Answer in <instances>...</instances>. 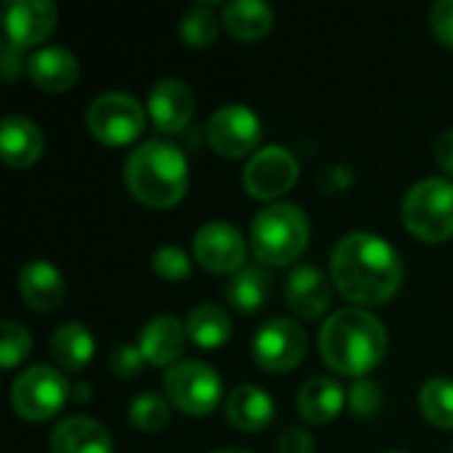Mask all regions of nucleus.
Listing matches in <instances>:
<instances>
[{
	"label": "nucleus",
	"mask_w": 453,
	"mask_h": 453,
	"mask_svg": "<svg viewBox=\"0 0 453 453\" xmlns=\"http://www.w3.org/2000/svg\"><path fill=\"white\" fill-rule=\"evenodd\" d=\"M32 350V340L29 332L16 324V321H3L0 326V364L3 369H13L16 364H21Z\"/></svg>",
	"instance_id": "c756f323"
},
{
	"label": "nucleus",
	"mask_w": 453,
	"mask_h": 453,
	"mask_svg": "<svg viewBox=\"0 0 453 453\" xmlns=\"http://www.w3.org/2000/svg\"><path fill=\"white\" fill-rule=\"evenodd\" d=\"M268 287H271L268 273L257 265H247L231 276L228 287H226V297L236 311L252 313V311L263 308V303L268 297Z\"/></svg>",
	"instance_id": "a878e982"
},
{
	"label": "nucleus",
	"mask_w": 453,
	"mask_h": 453,
	"mask_svg": "<svg viewBox=\"0 0 453 453\" xmlns=\"http://www.w3.org/2000/svg\"><path fill=\"white\" fill-rule=\"evenodd\" d=\"M151 265H154V271H157L162 279H167V281H180V279H186V276L191 273V260H188V255H186L180 247H173V244L159 247V250L154 252Z\"/></svg>",
	"instance_id": "7c9ffc66"
},
{
	"label": "nucleus",
	"mask_w": 453,
	"mask_h": 453,
	"mask_svg": "<svg viewBox=\"0 0 453 453\" xmlns=\"http://www.w3.org/2000/svg\"><path fill=\"white\" fill-rule=\"evenodd\" d=\"M27 72L32 77V82L42 90H50V93H61V90H69L77 77H80V64H77V56L64 48V45H48V48H40L29 56L27 61Z\"/></svg>",
	"instance_id": "2eb2a0df"
},
{
	"label": "nucleus",
	"mask_w": 453,
	"mask_h": 453,
	"mask_svg": "<svg viewBox=\"0 0 453 453\" xmlns=\"http://www.w3.org/2000/svg\"><path fill=\"white\" fill-rule=\"evenodd\" d=\"M53 453H111V435L88 417H69L50 435Z\"/></svg>",
	"instance_id": "4be33fe9"
},
{
	"label": "nucleus",
	"mask_w": 453,
	"mask_h": 453,
	"mask_svg": "<svg viewBox=\"0 0 453 453\" xmlns=\"http://www.w3.org/2000/svg\"><path fill=\"white\" fill-rule=\"evenodd\" d=\"M287 303L303 319H319L332 305L329 279L313 265H297L287 279Z\"/></svg>",
	"instance_id": "dca6fc26"
},
{
	"label": "nucleus",
	"mask_w": 453,
	"mask_h": 453,
	"mask_svg": "<svg viewBox=\"0 0 453 453\" xmlns=\"http://www.w3.org/2000/svg\"><path fill=\"white\" fill-rule=\"evenodd\" d=\"M19 69H21L19 48H16L13 42H5V45H3V61H0V72H3V77L13 80V77L19 74Z\"/></svg>",
	"instance_id": "4c0bfd02"
},
{
	"label": "nucleus",
	"mask_w": 453,
	"mask_h": 453,
	"mask_svg": "<svg viewBox=\"0 0 453 453\" xmlns=\"http://www.w3.org/2000/svg\"><path fill=\"white\" fill-rule=\"evenodd\" d=\"M260 117L244 104L220 106L207 122V141L223 157H244L260 143Z\"/></svg>",
	"instance_id": "9b49d317"
},
{
	"label": "nucleus",
	"mask_w": 453,
	"mask_h": 453,
	"mask_svg": "<svg viewBox=\"0 0 453 453\" xmlns=\"http://www.w3.org/2000/svg\"><path fill=\"white\" fill-rule=\"evenodd\" d=\"M393 453H401V451H393Z\"/></svg>",
	"instance_id": "a19ab883"
},
{
	"label": "nucleus",
	"mask_w": 453,
	"mask_h": 453,
	"mask_svg": "<svg viewBox=\"0 0 453 453\" xmlns=\"http://www.w3.org/2000/svg\"><path fill=\"white\" fill-rule=\"evenodd\" d=\"M194 255L202 268L212 273H239L244 268L247 244L236 226L231 223H204L194 234Z\"/></svg>",
	"instance_id": "f8f14e48"
},
{
	"label": "nucleus",
	"mask_w": 453,
	"mask_h": 453,
	"mask_svg": "<svg viewBox=\"0 0 453 453\" xmlns=\"http://www.w3.org/2000/svg\"><path fill=\"white\" fill-rule=\"evenodd\" d=\"M69 398V385L53 366H29L19 374L11 390L13 409L27 422H42L61 411Z\"/></svg>",
	"instance_id": "6e6552de"
},
{
	"label": "nucleus",
	"mask_w": 453,
	"mask_h": 453,
	"mask_svg": "<svg viewBox=\"0 0 453 453\" xmlns=\"http://www.w3.org/2000/svg\"><path fill=\"white\" fill-rule=\"evenodd\" d=\"M133 427L143 430V433H157L170 422V401L154 393H141L127 411Z\"/></svg>",
	"instance_id": "cd10ccee"
},
{
	"label": "nucleus",
	"mask_w": 453,
	"mask_h": 453,
	"mask_svg": "<svg viewBox=\"0 0 453 453\" xmlns=\"http://www.w3.org/2000/svg\"><path fill=\"white\" fill-rule=\"evenodd\" d=\"M212 453H250V451H242V449H218V451Z\"/></svg>",
	"instance_id": "ea45409f"
},
{
	"label": "nucleus",
	"mask_w": 453,
	"mask_h": 453,
	"mask_svg": "<svg viewBox=\"0 0 453 453\" xmlns=\"http://www.w3.org/2000/svg\"><path fill=\"white\" fill-rule=\"evenodd\" d=\"M345 406V390L332 377H313L297 393V411L311 425H329Z\"/></svg>",
	"instance_id": "412c9836"
},
{
	"label": "nucleus",
	"mask_w": 453,
	"mask_h": 453,
	"mask_svg": "<svg viewBox=\"0 0 453 453\" xmlns=\"http://www.w3.org/2000/svg\"><path fill=\"white\" fill-rule=\"evenodd\" d=\"M186 334L199 348H220L231 337V316L215 303H202L188 313Z\"/></svg>",
	"instance_id": "b1692460"
},
{
	"label": "nucleus",
	"mask_w": 453,
	"mask_h": 453,
	"mask_svg": "<svg viewBox=\"0 0 453 453\" xmlns=\"http://www.w3.org/2000/svg\"><path fill=\"white\" fill-rule=\"evenodd\" d=\"M165 395L175 409L191 417H204L220 403L223 382L204 361H178L165 372Z\"/></svg>",
	"instance_id": "423d86ee"
},
{
	"label": "nucleus",
	"mask_w": 453,
	"mask_h": 453,
	"mask_svg": "<svg viewBox=\"0 0 453 453\" xmlns=\"http://www.w3.org/2000/svg\"><path fill=\"white\" fill-rule=\"evenodd\" d=\"M143 361H146V358H143L141 348L119 345V348L109 356V369L114 372V377H119V380H130V377L141 374Z\"/></svg>",
	"instance_id": "473e14b6"
},
{
	"label": "nucleus",
	"mask_w": 453,
	"mask_h": 453,
	"mask_svg": "<svg viewBox=\"0 0 453 453\" xmlns=\"http://www.w3.org/2000/svg\"><path fill=\"white\" fill-rule=\"evenodd\" d=\"M419 409L435 427L453 430V380H427L419 390Z\"/></svg>",
	"instance_id": "bb28decb"
},
{
	"label": "nucleus",
	"mask_w": 453,
	"mask_h": 453,
	"mask_svg": "<svg viewBox=\"0 0 453 453\" xmlns=\"http://www.w3.org/2000/svg\"><path fill=\"white\" fill-rule=\"evenodd\" d=\"M226 417L236 430H265L273 419V398L257 385H239L226 398Z\"/></svg>",
	"instance_id": "aec40b11"
},
{
	"label": "nucleus",
	"mask_w": 453,
	"mask_h": 453,
	"mask_svg": "<svg viewBox=\"0 0 453 453\" xmlns=\"http://www.w3.org/2000/svg\"><path fill=\"white\" fill-rule=\"evenodd\" d=\"M180 35H183L186 45H191V48L210 45L218 37V19H215L212 8L207 3L188 8L183 13V21H180Z\"/></svg>",
	"instance_id": "c85d7f7f"
},
{
	"label": "nucleus",
	"mask_w": 453,
	"mask_h": 453,
	"mask_svg": "<svg viewBox=\"0 0 453 453\" xmlns=\"http://www.w3.org/2000/svg\"><path fill=\"white\" fill-rule=\"evenodd\" d=\"M406 228L425 242H446L453 236V183L446 178H425L411 186L403 199Z\"/></svg>",
	"instance_id": "39448f33"
},
{
	"label": "nucleus",
	"mask_w": 453,
	"mask_h": 453,
	"mask_svg": "<svg viewBox=\"0 0 453 453\" xmlns=\"http://www.w3.org/2000/svg\"><path fill=\"white\" fill-rule=\"evenodd\" d=\"M19 292L32 311H56L64 303L66 284L56 265L32 260L19 271Z\"/></svg>",
	"instance_id": "a211bd4d"
},
{
	"label": "nucleus",
	"mask_w": 453,
	"mask_h": 453,
	"mask_svg": "<svg viewBox=\"0 0 453 453\" xmlns=\"http://www.w3.org/2000/svg\"><path fill=\"white\" fill-rule=\"evenodd\" d=\"M430 24H433L435 37H438L443 45H451L453 48V0H441V3H435V8H433V13H430Z\"/></svg>",
	"instance_id": "72a5a7b5"
},
{
	"label": "nucleus",
	"mask_w": 453,
	"mask_h": 453,
	"mask_svg": "<svg viewBox=\"0 0 453 453\" xmlns=\"http://www.w3.org/2000/svg\"><path fill=\"white\" fill-rule=\"evenodd\" d=\"M125 183L135 199L165 210L183 199L188 188L186 154L167 141L151 138L135 146L125 162Z\"/></svg>",
	"instance_id": "7ed1b4c3"
},
{
	"label": "nucleus",
	"mask_w": 453,
	"mask_h": 453,
	"mask_svg": "<svg viewBox=\"0 0 453 453\" xmlns=\"http://www.w3.org/2000/svg\"><path fill=\"white\" fill-rule=\"evenodd\" d=\"M149 114L157 130L180 133L194 114V93L183 80L165 77L149 93Z\"/></svg>",
	"instance_id": "4468645a"
},
{
	"label": "nucleus",
	"mask_w": 453,
	"mask_h": 453,
	"mask_svg": "<svg viewBox=\"0 0 453 453\" xmlns=\"http://www.w3.org/2000/svg\"><path fill=\"white\" fill-rule=\"evenodd\" d=\"M353 183V175H350V170L348 167H326L324 173H321V178H319V186L326 191V194H334V191H342V188H348Z\"/></svg>",
	"instance_id": "c9c22d12"
},
{
	"label": "nucleus",
	"mask_w": 453,
	"mask_h": 453,
	"mask_svg": "<svg viewBox=\"0 0 453 453\" xmlns=\"http://www.w3.org/2000/svg\"><path fill=\"white\" fill-rule=\"evenodd\" d=\"M332 276L340 295L350 303L382 305L398 292L403 263L385 239L369 231H353L332 252Z\"/></svg>",
	"instance_id": "f257e3e1"
},
{
	"label": "nucleus",
	"mask_w": 453,
	"mask_h": 453,
	"mask_svg": "<svg viewBox=\"0 0 453 453\" xmlns=\"http://www.w3.org/2000/svg\"><path fill=\"white\" fill-rule=\"evenodd\" d=\"M308 236H311V226L305 212L297 204H287V202L263 207L250 226L255 257L263 265H273V268L295 263L305 252Z\"/></svg>",
	"instance_id": "20e7f679"
},
{
	"label": "nucleus",
	"mask_w": 453,
	"mask_h": 453,
	"mask_svg": "<svg viewBox=\"0 0 453 453\" xmlns=\"http://www.w3.org/2000/svg\"><path fill=\"white\" fill-rule=\"evenodd\" d=\"M350 409L358 417H374L382 409V390L374 380L358 377V382L350 388Z\"/></svg>",
	"instance_id": "2f4dec72"
},
{
	"label": "nucleus",
	"mask_w": 453,
	"mask_h": 453,
	"mask_svg": "<svg viewBox=\"0 0 453 453\" xmlns=\"http://www.w3.org/2000/svg\"><path fill=\"white\" fill-rule=\"evenodd\" d=\"M186 326L175 316H154L141 329V353L154 366H175L186 348Z\"/></svg>",
	"instance_id": "f3484780"
},
{
	"label": "nucleus",
	"mask_w": 453,
	"mask_h": 453,
	"mask_svg": "<svg viewBox=\"0 0 453 453\" xmlns=\"http://www.w3.org/2000/svg\"><path fill=\"white\" fill-rule=\"evenodd\" d=\"M58 11L50 0H11L3 8V24L8 42L29 48L42 42L56 27Z\"/></svg>",
	"instance_id": "ddd939ff"
},
{
	"label": "nucleus",
	"mask_w": 453,
	"mask_h": 453,
	"mask_svg": "<svg viewBox=\"0 0 453 453\" xmlns=\"http://www.w3.org/2000/svg\"><path fill=\"white\" fill-rule=\"evenodd\" d=\"M50 353L53 358L72 372H80L90 364L96 345H93V334L82 326V324H61L53 332L50 340Z\"/></svg>",
	"instance_id": "393cba45"
},
{
	"label": "nucleus",
	"mask_w": 453,
	"mask_h": 453,
	"mask_svg": "<svg viewBox=\"0 0 453 453\" xmlns=\"http://www.w3.org/2000/svg\"><path fill=\"white\" fill-rule=\"evenodd\" d=\"M300 178L295 154L284 146H265L244 167V188L255 199H276L289 191Z\"/></svg>",
	"instance_id": "9d476101"
},
{
	"label": "nucleus",
	"mask_w": 453,
	"mask_h": 453,
	"mask_svg": "<svg viewBox=\"0 0 453 453\" xmlns=\"http://www.w3.org/2000/svg\"><path fill=\"white\" fill-rule=\"evenodd\" d=\"M308 340L303 326L292 319H268L252 340L255 361L265 372H289L305 356Z\"/></svg>",
	"instance_id": "1a4fd4ad"
},
{
	"label": "nucleus",
	"mask_w": 453,
	"mask_h": 453,
	"mask_svg": "<svg viewBox=\"0 0 453 453\" xmlns=\"http://www.w3.org/2000/svg\"><path fill=\"white\" fill-rule=\"evenodd\" d=\"M319 345L329 369L348 377H364L385 358L388 332L369 311L342 308L324 321Z\"/></svg>",
	"instance_id": "f03ea898"
},
{
	"label": "nucleus",
	"mask_w": 453,
	"mask_h": 453,
	"mask_svg": "<svg viewBox=\"0 0 453 453\" xmlns=\"http://www.w3.org/2000/svg\"><path fill=\"white\" fill-rule=\"evenodd\" d=\"M88 395H90V390H88V388H82V385L74 390V398H77V401H82V398H88Z\"/></svg>",
	"instance_id": "58836bf2"
},
{
	"label": "nucleus",
	"mask_w": 453,
	"mask_h": 453,
	"mask_svg": "<svg viewBox=\"0 0 453 453\" xmlns=\"http://www.w3.org/2000/svg\"><path fill=\"white\" fill-rule=\"evenodd\" d=\"M42 146H45L42 133L32 119H27L21 114H11L3 119V125H0V154L11 167H21V170L32 167L40 159Z\"/></svg>",
	"instance_id": "6ab92c4d"
},
{
	"label": "nucleus",
	"mask_w": 453,
	"mask_h": 453,
	"mask_svg": "<svg viewBox=\"0 0 453 453\" xmlns=\"http://www.w3.org/2000/svg\"><path fill=\"white\" fill-rule=\"evenodd\" d=\"M435 157H438V165L453 175V130L441 133L438 143H435Z\"/></svg>",
	"instance_id": "e433bc0d"
},
{
	"label": "nucleus",
	"mask_w": 453,
	"mask_h": 453,
	"mask_svg": "<svg viewBox=\"0 0 453 453\" xmlns=\"http://www.w3.org/2000/svg\"><path fill=\"white\" fill-rule=\"evenodd\" d=\"M223 21L234 37L244 42H255L271 32L273 11L263 0H234L223 8Z\"/></svg>",
	"instance_id": "5701e85b"
},
{
	"label": "nucleus",
	"mask_w": 453,
	"mask_h": 453,
	"mask_svg": "<svg viewBox=\"0 0 453 453\" xmlns=\"http://www.w3.org/2000/svg\"><path fill=\"white\" fill-rule=\"evenodd\" d=\"M281 453H311L313 451V438L305 427H289L281 441H279Z\"/></svg>",
	"instance_id": "f704fd0d"
},
{
	"label": "nucleus",
	"mask_w": 453,
	"mask_h": 453,
	"mask_svg": "<svg viewBox=\"0 0 453 453\" xmlns=\"http://www.w3.org/2000/svg\"><path fill=\"white\" fill-rule=\"evenodd\" d=\"M85 122L101 143L125 146L143 133L146 111L138 104V98L111 90V93H101L98 98H93V104L88 106Z\"/></svg>",
	"instance_id": "0eeeda50"
}]
</instances>
